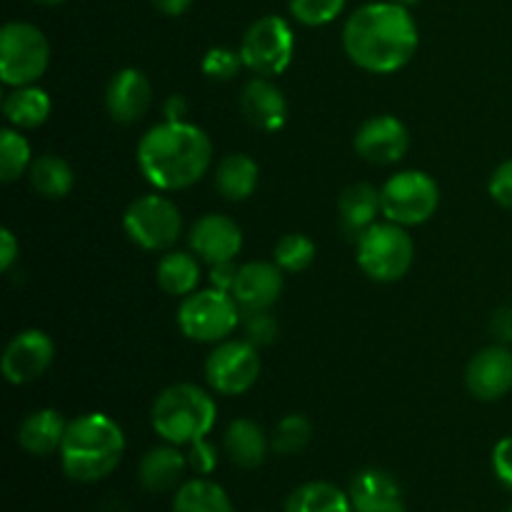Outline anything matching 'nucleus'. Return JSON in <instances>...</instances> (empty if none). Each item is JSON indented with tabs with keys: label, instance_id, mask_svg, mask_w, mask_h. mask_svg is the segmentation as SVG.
Returning a JSON list of instances; mask_svg holds the SVG:
<instances>
[{
	"label": "nucleus",
	"instance_id": "nucleus-1",
	"mask_svg": "<svg viewBox=\"0 0 512 512\" xmlns=\"http://www.w3.org/2000/svg\"><path fill=\"white\" fill-rule=\"evenodd\" d=\"M420 35L410 8L393 3H368L355 10L343 28L345 55L375 75L405 68L418 50Z\"/></svg>",
	"mask_w": 512,
	"mask_h": 512
},
{
	"label": "nucleus",
	"instance_id": "nucleus-2",
	"mask_svg": "<svg viewBox=\"0 0 512 512\" xmlns=\"http://www.w3.org/2000/svg\"><path fill=\"white\" fill-rule=\"evenodd\" d=\"M213 163V143L198 125L180 123L153 125L138 143V168L160 193L185 190L203 180Z\"/></svg>",
	"mask_w": 512,
	"mask_h": 512
},
{
	"label": "nucleus",
	"instance_id": "nucleus-3",
	"mask_svg": "<svg viewBox=\"0 0 512 512\" xmlns=\"http://www.w3.org/2000/svg\"><path fill=\"white\" fill-rule=\"evenodd\" d=\"M123 453V428L105 413H85L65 428L60 463L75 483H98L118 468Z\"/></svg>",
	"mask_w": 512,
	"mask_h": 512
},
{
	"label": "nucleus",
	"instance_id": "nucleus-4",
	"mask_svg": "<svg viewBox=\"0 0 512 512\" xmlns=\"http://www.w3.org/2000/svg\"><path fill=\"white\" fill-rule=\"evenodd\" d=\"M218 418L213 395L193 383H178L165 388L150 410L153 430L170 445H193L205 440Z\"/></svg>",
	"mask_w": 512,
	"mask_h": 512
},
{
	"label": "nucleus",
	"instance_id": "nucleus-5",
	"mask_svg": "<svg viewBox=\"0 0 512 512\" xmlns=\"http://www.w3.org/2000/svg\"><path fill=\"white\" fill-rule=\"evenodd\" d=\"M415 243L408 228L398 223H375L355 240L360 270L375 283H398L413 265Z\"/></svg>",
	"mask_w": 512,
	"mask_h": 512
},
{
	"label": "nucleus",
	"instance_id": "nucleus-6",
	"mask_svg": "<svg viewBox=\"0 0 512 512\" xmlns=\"http://www.w3.org/2000/svg\"><path fill=\"white\" fill-rule=\"evenodd\" d=\"M48 38L33 23L13 20L0 30V80L10 88L35 85L48 70Z\"/></svg>",
	"mask_w": 512,
	"mask_h": 512
},
{
	"label": "nucleus",
	"instance_id": "nucleus-7",
	"mask_svg": "<svg viewBox=\"0 0 512 512\" xmlns=\"http://www.w3.org/2000/svg\"><path fill=\"white\" fill-rule=\"evenodd\" d=\"M243 310L225 290H195L178 308V328L195 343H223L240 325Z\"/></svg>",
	"mask_w": 512,
	"mask_h": 512
},
{
	"label": "nucleus",
	"instance_id": "nucleus-8",
	"mask_svg": "<svg viewBox=\"0 0 512 512\" xmlns=\"http://www.w3.org/2000/svg\"><path fill=\"white\" fill-rule=\"evenodd\" d=\"M383 215L403 228L428 223L440 205V188L433 175L423 170H400L380 188Z\"/></svg>",
	"mask_w": 512,
	"mask_h": 512
},
{
	"label": "nucleus",
	"instance_id": "nucleus-9",
	"mask_svg": "<svg viewBox=\"0 0 512 512\" xmlns=\"http://www.w3.org/2000/svg\"><path fill=\"white\" fill-rule=\"evenodd\" d=\"M123 228L138 248L160 253V250H170L180 240L183 215L178 205L165 195H140L125 210Z\"/></svg>",
	"mask_w": 512,
	"mask_h": 512
},
{
	"label": "nucleus",
	"instance_id": "nucleus-10",
	"mask_svg": "<svg viewBox=\"0 0 512 512\" xmlns=\"http://www.w3.org/2000/svg\"><path fill=\"white\" fill-rule=\"evenodd\" d=\"M295 53V35L288 20L280 15H265V18L255 20L243 35L240 43V58L243 65L255 75L263 78H273L288 70L293 63Z\"/></svg>",
	"mask_w": 512,
	"mask_h": 512
},
{
	"label": "nucleus",
	"instance_id": "nucleus-11",
	"mask_svg": "<svg viewBox=\"0 0 512 512\" xmlns=\"http://www.w3.org/2000/svg\"><path fill=\"white\" fill-rule=\"evenodd\" d=\"M260 355L250 340H223L205 360V380L218 395H243L258 383Z\"/></svg>",
	"mask_w": 512,
	"mask_h": 512
},
{
	"label": "nucleus",
	"instance_id": "nucleus-12",
	"mask_svg": "<svg viewBox=\"0 0 512 512\" xmlns=\"http://www.w3.org/2000/svg\"><path fill=\"white\" fill-rule=\"evenodd\" d=\"M55 358V345L43 330H20L13 335L0 358V370L10 385H28L43 378Z\"/></svg>",
	"mask_w": 512,
	"mask_h": 512
},
{
	"label": "nucleus",
	"instance_id": "nucleus-13",
	"mask_svg": "<svg viewBox=\"0 0 512 512\" xmlns=\"http://www.w3.org/2000/svg\"><path fill=\"white\" fill-rule=\"evenodd\" d=\"M355 153L373 165H393L405 158L410 148V135L403 120L395 115H375L365 120L353 140Z\"/></svg>",
	"mask_w": 512,
	"mask_h": 512
},
{
	"label": "nucleus",
	"instance_id": "nucleus-14",
	"mask_svg": "<svg viewBox=\"0 0 512 512\" xmlns=\"http://www.w3.org/2000/svg\"><path fill=\"white\" fill-rule=\"evenodd\" d=\"M465 385L473 398L485 403L505 398L512 390V350L508 345L495 343L475 353L465 368Z\"/></svg>",
	"mask_w": 512,
	"mask_h": 512
},
{
	"label": "nucleus",
	"instance_id": "nucleus-15",
	"mask_svg": "<svg viewBox=\"0 0 512 512\" xmlns=\"http://www.w3.org/2000/svg\"><path fill=\"white\" fill-rule=\"evenodd\" d=\"M190 250L198 255L203 263L218 265L235 260V255L243 250V230L228 215L208 213L195 220L188 235Z\"/></svg>",
	"mask_w": 512,
	"mask_h": 512
},
{
	"label": "nucleus",
	"instance_id": "nucleus-16",
	"mask_svg": "<svg viewBox=\"0 0 512 512\" xmlns=\"http://www.w3.org/2000/svg\"><path fill=\"white\" fill-rule=\"evenodd\" d=\"M280 293H283V270L275 263H263V260L240 265L238 278L230 290L243 315L270 310L278 303Z\"/></svg>",
	"mask_w": 512,
	"mask_h": 512
},
{
	"label": "nucleus",
	"instance_id": "nucleus-17",
	"mask_svg": "<svg viewBox=\"0 0 512 512\" xmlns=\"http://www.w3.org/2000/svg\"><path fill=\"white\" fill-rule=\"evenodd\" d=\"M150 100L153 90L143 70L138 68H120L105 88V108L120 125L138 123L148 113Z\"/></svg>",
	"mask_w": 512,
	"mask_h": 512
},
{
	"label": "nucleus",
	"instance_id": "nucleus-18",
	"mask_svg": "<svg viewBox=\"0 0 512 512\" xmlns=\"http://www.w3.org/2000/svg\"><path fill=\"white\" fill-rule=\"evenodd\" d=\"M240 113L260 133H278L288 120V100H285L283 90L275 88L268 78L255 75L243 85Z\"/></svg>",
	"mask_w": 512,
	"mask_h": 512
},
{
	"label": "nucleus",
	"instance_id": "nucleus-19",
	"mask_svg": "<svg viewBox=\"0 0 512 512\" xmlns=\"http://www.w3.org/2000/svg\"><path fill=\"white\" fill-rule=\"evenodd\" d=\"M348 495L355 512H405L403 490L385 470H360L350 480Z\"/></svg>",
	"mask_w": 512,
	"mask_h": 512
},
{
	"label": "nucleus",
	"instance_id": "nucleus-20",
	"mask_svg": "<svg viewBox=\"0 0 512 512\" xmlns=\"http://www.w3.org/2000/svg\"><path fill=\"white\" fill-rule=\"evenodd\" d=\"M340 228L348 238L358 240L370 225H375L378 213H383L380 190L370 183H353L338 198Z\"/></svg>",
	"mask_w": 512,
	"mask_h": 512
},
{
	"label": "nucleus",
	"instance_id": "nucleus-21",
	"mask_svg": "<svg viewBox=\"0 0 512 512\" xmlns=\"http://www.w3.org/2000/svg\"><path fill=\"white\" fill-rule=\"evenodd\" d=\"M185 468H188V455L180 453L178 445H160V448L148 450L140 460L138 480L148 493H168L178 488Z\"/></svg>",
	"mask_w": 512,
	"mask_h": 512
},
{
	"label": "nucleus",
	"instance_id": "nucleus-22",
	"mask_svg": "<svg viewBox=\"0 0 512 512\" xmlns=\"http://www.w3.org/2000/svg\"><path fill=\"white\" fill-rule=\"evenodd\" d=\"M65 428H68V423H65L63 415H60L58 410H33V413L20 423L18 443L25 453L45 458V455H53L55 450H60L65 438Z\"/></svg>",
	"mask_w": 512,
	"mask_h": 512
},
{
	"label": "nucleus",
	"instance_id": "nucleus-23",
	"mask_svg": "<svg viewBox=\"0 0 512 512\" xmlns=\"http://www.w3.org/2000/svg\"><path fill=\"white\" fill-rule=\"evenodd\" d=\"M260 165L245 153H230L215 168V188L230 203H243L258 190Z\"/></svg>",
	"mask_w": 512,
	"mask_h": 512
},
{
	"label": "nucleus",
	"instance_id": "nucleus-24",
	"mask_svg": "<svg viewBox=\"0 0 512 512\" xmlns=\"http://www.w3.org/2000/svg\"><path fill=\"white\" fill-rule=\"evenodd\" d=\"M225 455L233 460L238 468L253 470L263 465L265 453H268V438H265L263 428L255 420L238 418L228 425L223 438Z\"/></svg>",
	"mask_w": 512,
	"mask_h": 512
},
{
	"label": "nucleus",
	"instance_id": "nucleus-25",
	"mask_svg": "<svg viewBox=\"0 0 512 512\" xmlns=\"http://www.w3.org/2000/svg\"><path fill=\"white\" fill-rule=\"evenodd\" d=\"M50 110H53L50 95L38 85H20L3 100L5 120L10 123V128L18 130L40 128L50 118Z\"/></svg>",
	"mask_w": 512,
	"mask_h": 512
},
{
	"label": "nucleus",
	"instance_id": "nucleus-26",
	"mask_svg": "<svg viewBox=\"0 0 512 512\" xmlns=\"http://www.w3.org/2000/svg\"><path fill=\"white\" fill-rule=\"evenodd\" d=\"M200 263L203 260L190 250H168L158 263V285L163 293L175 298H188L200 285Z\"/></svg>",
	"mask_w": 512,
	"mask_h": 512
},
{
	"label": "nucleus",
	"instance_id": "nucleus-27",
	"mask_svg": "<svg viewBox=\"0 0 512 512\" xmlns=\"http://www.w3.org/2000/svg\"><path fill=\"white\" fill-rule=\"evenodd\" d=\"M28 180L33 185V190L38 195L48 200H63L65 195H70L75 185L73 168L65 163L60 155L45 153L40 158H33L28 170Z\"/></svg>",
	"mask_w": 512,
	"mask_h": 512
},
{
	"label": "nucleus",
	"instance_id": "nucleus-28",
	"mask_svg": "<svg viewBox=\"0 0 512 512\" xmlns=\"http://www.w3.org/2000/svg\"><path fill=\"white\" fill-rule=\"evenodd\" d=\"M285 512H355L350 495L333 483H305L285 500Z\"/></svg>",
	"mask_w": 512,
	"mask_h": 512
},
{
	"label": "nucleus",
	"instance_id": "nucleus-29",
	"mask_svg": "<svg viewBox=\"0 0 512 512\" xmlns=\"http://www.w3.org/2000/svg\"><path fill=\"white\" fill-rule=\"evenodd\" d=\"M173 512H235L228 493L210 480H188L178 488Z\"/></svg>",
	"mask_w": 512,
	"mask_h": 512
},
{
	"label": "nucleus",
	"instance_id": "nucleus-30",
	"mask_svg": "<svg viewBox=\"0 0 512 512\" xmlns=\"http://www.w3.org/2000/svg\"><path fill=\"white\" fill-rule=\"evenodd\" d=\"M33 163V150L28 140L20 135L18 128L0 130V180L15 183L20 175H25Z\"/></svg>",
	"mask_w": 512,
	"mask_h": 512
},
{
	"label": "nucleus",
	"instance_id": "nucleus-31",
	"mask_svg": "<svg viewBox=\"0 0 512 512\" xmlns=\"http://www.w3.org/2000/svg\"><path fill=\"white\" fill-rule=\"evenodd\" d=\"M315 243L303 233H288L275 243L273 263L283 273H303L313 265Z\"/></svg>",
	"mask_w": 512,
	"mask_h": 512
},
{
	"label": "nucleus",
	"instance_id": "nucleus-32",
	"mask_svg": "<svg viewBox=\"0 0 512 512\" xmlns=\"http://www.w3.org/2000/svg\"><path fill=\"white\" fill-rule=\"evenodd\" d=\"M310 438H313V425L305 415H285L273 430V438H270V448L278 455H295L300 450L308 448Z\"/></svg>",
	"mask_w": 512,
	"mask_h": 512
},
{
	"label": "nucleus",
	"instance_id": "nucleus-33",
	"mask_svg": "<svg viewBox=\"0 0 512 512\" xmlns=\"http://www.w3.org/2000/svg\"><path fill=\"white\" fill-rule=\"evenodd\" d=\"M345 0H290V13L308 28L328 25L343 13Z\"/></svg>",
	"mask_w": 512,
	"mask_h": 512
},
{
	"label": "nucleus",
	"instance_id": "nucleus-34",
	"mask_svg": "<svg viewBox=\"0 0 512 512\" xmlns=\"http://www.w3.org/2000/svg\"><path fill=\"white\" fill-rule=\"evenodd\" d=\"M245 68L240 50L230 48H210L203 58V73L210 80H233Z\"/></svg>",
	"mask_w": 512,
	"mask_h": 512
},
{
	"label": "nucleus",
	"instance_id": "nucleus-35",
	"mask_svg": "<svg viewBox=\"0 0 512 512\" xmlns=\"http://www.w3.org/2000/svg\"><path fill=\"white\" fill-rule=\"evenodd\" d=\"M243 320H245V335H248L245 340H250L255 348H260V345H270L275 340V335H278V320L273 318L270 310L243 315Z\"/></svg>",
	"mask_w": 512,
	"mask_h": 512
},
{
	"label": "nucleus",
	"instance_id": "nucleus-36",
	"mask_svg": "<svg viewBox=\"0 0 512 512\" xmlns=\"http://www.w3.org/2000/svg\"><path fill=\"white\" fill-rule=\"evenodd\" d=\"M488 190L490 198H493L500 208L512 210V158L495 168V173L490 175Z\"/></svg>",
	"mask_w": 512,
	"mask_h": 512
},
{
	"label": "nucleus",
	"instance_id": "nucleus-37",
	"mask_svg": "<svg viewBox=\"0 0 512 512\" xmlns=\"http://www.w3.org/2000/svg\"><path fill=\"white\" fill-rule=\"evenodd\" d=\"M215 465H218V453H215L213 445L205 443V440H198V443L190 445L188 468H193L195 473H200V475H208V473H213Z\"/></svg>",
	"mask_w": 512,
	"mask_h": 512
},
{
	"label": "nucleus",
	"instance_id": "nucleus-38",
	"mask_svg": "<svg viewBox=\"0 0 512 512\" xmlns=\"http://www.w3.org/2000/svg\"><path fill=\"white\" fill-rule=\"evenodd\" d=\"M493 470L500 483L512 490V435L500 440L493 448Z\"/></svg>",
	"mask_w": 512,
	"mask_h": 512
},
{
	"label": "nucleus",
	"instance_id": "nucleus-39",
	"mask_svg": "<svg viewBox=\"0 0 512 512\" xmlns=\"http://www.w3.org/2000/svg\"><path fill=\"white\" fill-rule=\"evenodd\" d=\"M490 333H493V338L498 340L500 345L512 343V308L510 305L495 310L493 318H490Z\"/></svg>",
	"mask_w": 512,
	"mask_h": 512
},
{
	"label": "nucleus",
	"instance_id": "nucleus-40",
	"mask_svg": "<svg viewBox=\"0 0 512 512\" xmlns=\"http://www.w3.org/2000/svg\"><path fill=\"white\" fill-rule=\"evenodd\" d=\"M235 278H238V265H235V260L210 265V285H213V288L230 293L235 285Z\"/></svg>",
	"mask_w": 512,
	"mask_h": 512
},
{
	"label": "nucleus",
	"instance_id": "nucleus-41",
	"mask_svg": "<svg viewBox=\"0 0 512 512\" xmlns=\"http://www.w3.org/2000/svg\"><path fill=\"white\" fill-rule=\"evenodd\" d=\"M18 255H20L18 238H15L10 228H3L0 230V270L8 273V270L15 265V260H18Z\"/></svg>",
	"mask_w": 512,
	"mask_h": 512
},
{
	"label": "nucleus",
	"instance_id": "nucleus-42",
	"mask_svg": "<svg viewBox=\"0 0 512 512\" xmlns=\"http://www.w3.org/2000/svg\"><path fill=\"white\" fill-rule=\"evenodd\" d=\"M163 113L165 120H170V123H180V120H185V115H188V100H185L183 95H170L163 103Z\"/></svg>",
	"mask_w": 512,
	"mask_h": 512
},
{
	"label": "nucleus",
	"instance_id": "nucleus-43",
	"mask_svg": "<svg viewBox=\"0 0 512 512\" xmlns=\"http://www.w3.org/2000/svg\"><path fill=\"white\" fill-rule=\"evenodd\" d=\"M150 3H153V8L158 10V13L175 18V15H183L195 0H150Z\"/></svg>",
	"mask_w": 512,
	"mask_h": 512
},
{
	"label": "nucleus",
	"instance_id": "nucleus-44",
	"mask_svg": "<svg viewBox=\"0 0 512 512\" xmlns=\"http://www.w3.org/2000/svg\"><path fill=\"white\" fill-rule=\"evenodd\" d=\"M393 3L403 5V8H413V5H415V3H420V0H393Z\"/></svg>",
	"mask_w": 512,
	"mask_h": 512
},
{
	"label": "nucleus",
	"instance_id": "nucleus-45",
	"mask_svg": "<svg viewBox=\"0 0 512 512\" xmlns=\"http://www.w3.org/2000/svg\"><path fill=\"white\" fill-rule=\"evenodd\" d=\"M33 3H38V5H60V3H65V0H33Z\"/></svg>",
	"mask_w": 512,
	"mask_h": 512
},
{
	"label": "nucleus",
	"instance_id": "nucleus-46",
	"mask_svg": "<svg viewBox=\"0 0 512 512\" xmlns=\"http://www.w3.org/2000/svg\"><path fill=\"white\" fill-rule=\"evenodd\" d=\"M510 512H512V508H510Z\"/></svg>",
	"mask_w": 512,
	"mask_h": 512
}]
</instances>
